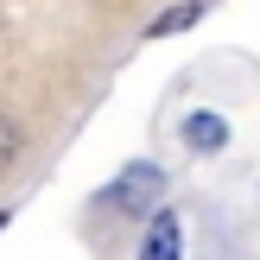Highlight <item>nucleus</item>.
Listing matches in <instances>:
<instances>
[{
  "label": "nucleus",
  "instance_id": "obj_5",
  "mask_svg": "<svg viewBox=\"0 0 260 260\" xmlns=\"http://www.w3.org/2000/svg\"><path fill=\"white\" fill-rule=\"evenodd\" d=\"M7 159H19V127L0 121V165H7Z\"/></svg>",
  "mask_w": 260,
  "mask_h": 260
},
{
  "label": "nucleus",
  "instance_id": "obj_6",
  "mask_svg": "<svg viewBox=\"0 0 260 260\" xmlns=\"http://www.w3.org/2000/svg\"><path fill=\"white\" fill-rule=\"evenodd\" d=\"M0 229H7V216H0Z\"/></svg>",
  "mask_w": 260,
  "mask_h": 260
},
{
  "label": "nucleus",
  "instance_id": "obj_3",
  "mask_svg": "<svg viewBox=\"0 0 260 260\" xmlns=\"http://www.w3.org/2000/svg\"><path fill=\"white\" fill-rule=\"evenodd\" d=\"M146 254L152 260H172L178 254V216L172 210H159V222H152V235H146Z\"/></svg>",
  "mask_w": 260,
  "mask_h": 260
},
{
  "label": "nucleus",
  "instance_id": "obj_2",
  "mask_svg": "<svg viewBox=\"0 0 260 260\" xmlns=\"http://www.w3.org/2000/svg\"><path fill=\"white\" fill-rule=\"evenodd\" d=\"M184 140H190L197 152H216L229 134H222V121H216V114H190V121H184Z\"/></svg>",
  "mask_w": 260,
  "mask_h": 260
},
{
  "label": "nucleus",
  "instance_id": "obj_1",
  "mask_svg": "<svg viewBox=\"0 0 260 260\" xmlns=\"http://www.w3.org/2000/svg\"><path fill=\"white\" fill-rule=\"evenodd\" d=\"M159 184H165V178L152 172V165H140V172H121V178H114L102 203H108V210H140V203L159 197Z\"/></svg>",
  "mask_w": 260,
  "mask_h": 260
},
{
  "label": "nucleus",
  "instance_id": "obj_4",
  "mask_svg": "<svg viewBox=\"0 0 260 260\" xmlns=\"http://www.w3.org/2000/svg\"><path fill=\"white\" fill-rule=\"evenodd\" d=\"M197 13H203L197 0H184V7H172V13H165V19H152L146 32H152V38H172V32H184V25H197Z\"/></svg>",
  "mask_w": 260,
  "mask_h": 260
}]
</instances>
